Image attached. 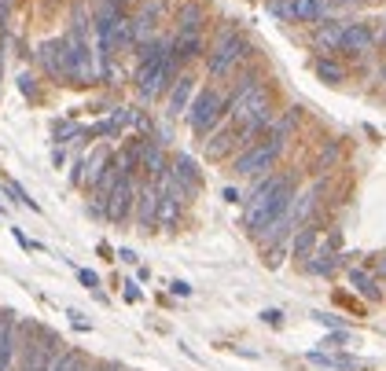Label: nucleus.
<instances>
[{"instance_id":"nucleus-32","label":"nucleus","mask_w":386,"mask_h":371,"mask_svg":"<svg viewBox=\"0 0 386 371\" xmlns=\"http://www.w3.org/2000/svg\"><path fill=\"white\" fill-rule=\"evenodd\" d=\"M19 92L30 99V104L37 99V78H33V74H19Z\"/></svg>"},{"instance_id":"nucleus-18","label":"nucleus","mask_w":386,"mask_h":371,"mask_svg":"<svg viewBox=\"0 0 386 371\" xmlns=\"http://www.w3.org/2000/svg\"><path fill=\"white\" fill-rule=\"evenodd\" d=\"M335 15V8L328 0H291V22H309V26H316V22H324Z\"/></svg>"},{"instance_id":"nucleus-16","label":"nucleus","mask_w":386,"mask_h":371,"mask_svg":"<svg viewBox=\"0 0 386 371\" xmlns=\"http://www.w3.org/2000/svg\"><path fill=\"white\" fill-rule=\"evenodd\" d=\"M170 56L180 63V67H188V63L202 59V56H206L202 33H173V37H170Z\"/></svg>"},{"instance_id":"nucleus-7","label":"nucleus","mask_w":386,"mask_h":371,"mask_svg":"<svg viewBox=\"0 0 386 371\" xmlns=\"http://www.w3.org/2000/svg\"><path fill=\"white\" fill-rule=\"evenodd\" d=\"M136 188H140V176H118L114 181V188L107 191L103 199V210H107V221L111 224H125V221H133V206H136Z\"/></svg>"},{"instance_id":"nucleus-37","label":"nucleus","mask_w":386,"mask_h":371,"mask_svg":"<svg viewBox=\"0 0 386 371\" xmlns=\"http://www.w3.org/2000/svg\"><path fill=\"white\" fill-rule=\"evenodd\" d=\"M262 320H265L268 327H280V324H283V313H280V309H265V313H262Z\"/></svg>"},{"instance_id":"nucleus-36","label":"nucleus","mask_w":386,"mask_h":371,"mask_svg":"<svg viewBox=\"0 0 386 371\" xmlns=\"http://www.w3.org/2000/svg\"><path fill=\"white\" fill-rule=\"evenodd\" d=\"M11 8H15V0H0V30H8V19H11Z\"/></svg>"},{"instance_id":"nucleus-42","label":"nucleus","mask_w":386,"mask_h":371,"mask_svg":"<svg viewBox=\"0 0 386 371\" xmlns=\"http://www.w3.org/2000/svg\"><path fill=\"white\" fill-rule=\"evenodd\" d=\"M125 302H140V287L136 283H125Z\"/></svg>"},{"instance_id":"nucleus-20","label":"nucleus","mask_w":386,"mask_h":371,"mask_svg":"<svg viewBox=\"0 0 386 371\" xmlns=\"http://www.w3.org/2000/svg\"><path fill=\"white\" fill-rule=\"evenodd\" d=\"M298 125H302V107H287L283 114H276V118H273V125H268L265 136H273V140H280V144L287 147V140L294 136Z\"/></svg>"},{"instance_id":"nucleus-6","label":"nucleus","mask_w":386,"mask_h":371,"mask_svg":"<svg viewBox=\"0 0 386 371\" xmlns=\"http://www.w3.org/2000/svg\"><path fill=\"white\" fill-rule=\"evenodd\" d=\"M283 155V144L273 136H262V140H254V144H247L239 151V155H232V173L236 176H254V181H262V176L273 173V165L280 162Z\"/></svg>"},{"instance_id":"nucleus-8","label":"nucleus","mask_w":386,"mask_h":371,"mask_svg":"<svg viewBox=\"0 0 386 371\" xmlns=\"http://www.w3.org/2000/svg\"><path fill=\"white\" fill-rule=\"evenodd\" d=\"M250 140L243 136V129L239 125H232V122H221L217 129L202 140V155L210 158V162H225V158H232V155H239L243 147H247Z\"/></svg>"},{"instance_id":"nucleus-35","label":"nucleus","mask_w":386,"mask_h":371,"mask_svg":"<svg viewBox=\"0 0 386 371\" xmlns=\"http://www.w3.org/2000/svg\"><path fill=\"white\" fill-rule=\"evenodd\" d=\"M11 236H15V242H19V247H22V250H45V247H41V242L26 239V236H22V228H11Z\"/></svg>"},{"instance_id":"nucleus-30","label":"nucleus","mask_w":386,"mask_h":371,"mask_svg":"<svg viewBox=\"0 0 386 371\" xmlns=\"http://www.w3.org/2000/svg\"><path fill=\"white\" fill-rule=\"evenodd\" d=\"M0 188H4V195L11 199V202H19V206H26V210H33V213H41V206H37V202L26 195V188L19 184V181H11V176H4V181H0Z\"/></svg>"},{"instance_id":"nucleus-14","label":"nucleus","mask_w":386,"mask_h":371,"mask_svg":"<svg viewBox=\"0 0 386 371\" xmlns=\"http://www.w3.org/2000/svg\"><path fill=\"white\" fill-rule=\"evenodd\" d=\"M166 170H170V155H166V144H159L154 136H147L144 151H140V176H147V181H159Z\"/></svg>"},{"instance_id":"nucleus-29","label":"nucleus","mask_w":386,"mask_h":371,"mask_svg":"<svg viewBox=\"0 0 386 371\" xmlns=\"http://www.w3.org/2000/svg\"><path fill=\"white\" fill-rule=\"evenodd\" d=\"M48 371H88V361L77 349H59Z\"/></svg>"},{"instance_id":"nucleus-45","label":"nucleus","mask_w":386,"mask_h":371,"mask_svg":"<svg viewBox=\"0 0 386 371\" xmlns=\"http://www.w3.org/2000/svg\"><path fill=\"white\" fill-rule=\"evenodd\" d=\"M376 44H383V48H386V22H383V30L376 33Z\"/></svg>"},{"instance_id":"nucleus-12","label":"nucleus","mask_w":386,"mask_h":371,"mask_svg":"<svg viewBox=\"0 0 386 371\" xmlns=\"http://www.w3.org/2000/svg\"><path fill=\"white\" fill-rule=\"evenodd\" d=\"M166 173H170L173 181L180 184V191H184L188 199H195L199 191H202V173H199V165L191 162L188 155H173V158H170V170H166Z\"/></svg>"},{"instance_id":"nucleus-26","label":"nucleus","mask_w":386,"mask_h":371,"mask_svg":"<svg viewBox=\"0 0 386 371\" xmlns=\"http://www.w3.org/2000/svg\"><path fill=\"white\" fill-rule=\"evenodd\" d=\"M309 361L320 364V368H335V371H357V368H364L357 356H339V353H309Z\"/></svg>"},{"instance_id":"nucleus-4","label":"nucleus","mask_w":386,"mask_h":371,"mask_svg":"<svg viewBox=\"0 0 386 371\" xmlns=\"http://www.w3.org/2000/svg\"><path fill=\"white\" fill-rule=\"evenodd\" d=\"M59 44H63V70H67V85H96L99 81V67H96L93 37L63 33Z\"/></svg>"},{"instance_id":"nucleus-1","label":"nucleus","mask_w":386,"mask_h":371,"mask_svg":"<svg viewBox=\"0 0 386 371\" xmlns=\"http://www.w3.org/2000/svg\"><path fill=\"white\" fill-rule=\"evenodd\" d=\"M294 191H298V176H294V173H268V176H262V181L247 191V199H243L239 228H247V232L254 236L257 228H265L268 221H276V217L287 210V202L294 199Z\"/></svg>"},{"instance_id":"nucleus-38","label":"nucleus","mask_w":386,"mask_h":371,"mask_svg":"<svg viewBox=\"0 0 386 371\" xmlns=\"http://www.w3.org/2000/svg\"><path fill=\"white\" fill-rule=\"evenodd\" d=\"M170 290L177 294V298H188V294H191V283H184V279H173Z\"/></svg>"},{"instance_id":"nucleus-27","label":"nucleus","mask_w":386,"mask_h":371,"mask_svg":"<svg viewBox=\"0 0 386 371\" xmlns=\"http://www.w3.org/2000/svg\"><path fill=\"white\" fill-rule=\"evenodd\" d=\"M350 287H353L357 294H364V298H379L376 272H368V268H350Z\"/></svg>"},{"instance_id":"nucleus-11","label":"nucleus","mask_w":386,"mask_h":371,"mask_svg":"<svg viewBox=\"0 0 386 371\" xmlns=\"http://www.w3.org/2000/svg\"><path fill=\"white\" fill-rule=\"evenodd\" d=\"M371 48H376V30H371L368 22H346V33H342L339 52L360 59V56H368Z\"/></svg>"},{"instance_id":"nucleus-23","label":"nucleus","mask_w":386,"mask_h":371,"mask_svg":"<svg viewBox=\"0 0 386 371\" xmlns=\"http://www.w3.org/2000/svg\"><path fill=\"white\" fill-rule=\"evenodd\" d=\"M316 239H320V228H316L313 221H305V224L298 228V232L291 236V254H294V258H298V261H305L309 254H313Z\"/></svg>"},{"instance_id":"nucleus-13","label":"nucleus","mask_w":386,"mask_h":371,"mask_svg":"<svg viewBox=\"0 0 386 371\" xmlns=\"http://www.w3.org/2000/svg\"><path fill=\"white\" fill-rule=\"evenodd\" d=\"M195 92H199V88H195V78L180 70L177 81L170 85V92H166V114H170V118H180V114L188 110V104L195 99Z\"/></svg>"},{"instance_id":"nucleus-33","label":"nucleus","mask_w":386,"mask_h":371,"mask_svg":"<svg viewBox=\"0 0 386 371\" xmlns=\"http://www.w3.org/2000/svg\"><path fill=\"white\" fill-rule=\"evenodd\" d=\"M70 184H74V188L85 184V155H77V158L70 162Z\"/></svg>"},{"instance_id":"nucleus-2","label":"nucleus","mask_w":386,"mask_h":371,"mask_svg":"<svg viewBox=\"0 0 386 371\" xmlns=\"http://www.w3.org/2000/svg\"><path fill=\"white\" fill-rule=\"evenodd\" d=\"M250 56H254V48H250L247 37H243L236 26H225V30H217L210 52H206V74H210L214 81H221L228 74H236Z\"/></svg>"},{"instance_id":"nucleus-10","label":"nucleus","mask_w":386,"mask_h":371,"mask_svg":"<svg viewBox=\"0 0 386 371\" xmlns=\"http://www.w3.org/2000/svg\"><path fill=\"white\" fill-rule=\"evenodd\" d=\"M33 59H37V67H41L56 85H67V70H63V44H59V37H48V41L37 44Z\"/></svg>"},{"instance_id":"nucleus-31","label":"nucleus","mask_w":386,"mask_h":371,"mask_svg":"<svg viewBox=\"0 0 386 371\" xmlns=\"http://www.w3.org/2000/svg\"><path fill=\"white\" fill-rule=\"evenodd\" d=\"M265 11L276 22H291V0H265Z\"/></svg>"},{"instance_id":"nucleus-21","label":"nucleus","mask_w":386,"mask_h":371,"mask_svg":"<svg viewBox=\"0 0 386 371\" xmlns=\"http://www.w3.org/2000/svg\"><path fill=\"white\" fill-rule=\"evenodd\" d=\"M111 48H114V56H125V52H133V48H136L133 15H122L118 22H114V30H111Z\"/></svg>"},{"instance_id":"nucleus-5","label":"nucleus","mask_w":386,"mask_h":371,"mask_svg":"<svg viewBox=\"0 0 386 371\" xmlns=\"http://www.w3.org/2000/svg\"><path fill=\"white\" fill-rule=\"evenodd\" d=\"M184 118H188V129L195 133L199 140H206L217 125L225 122V92L217 85H206L195 92V99L188 104L184 110Z\"/></svg>"},{"instance_id":"nucleus-41","label":"nucleus","mask_w":386,"mask_h":371,"mask_svg":"<svg viewBox=\"0 0 386 371\" xmlns=\"http://www.w3.org/2000/svg\"><path fill=\"white\" fill-rule=\"evenodd\" d=\"M118 261H125V265H136V254L129 250V247H122V250H118Z\"/></svg>"},{"instance_id":"nucleus-3","label":"nucleus","mask_w":386,"mask_h":371,"mask_svg":"<svg viewBox=\"0 0 386 371\" xmlns=\"http://www.w3.org/2000/svg\"><path fill=\"white\" fill-rule=\"evenodd\" d=\"M184 70L180 63L166 52V56H154V59H136L133 67V85H136V96L140 104H154L170 92V85L177 81V74Z\"/></svg>"},{"instance_id":"nucleus-25","label":"nucleus","mask_w":386,"mask_h":371,"mask_svg":"<svg viewBox=\"0 0 386 371\" xmlns=\"http://www.w3.org/2000/svg\"><path fill=\"white\" fill-rule=\"evenodd\" d=\"M313 70H316V78L324 85H342L346 81V67H342V63H335L331 56H316Z\"/></svg>"},{"instance_id":"nucleus-44","label":"nucleus","mask_w":386,"mask_h":371,"mask_svg":"<svg viewBox=\"0 0 386 371\" xmlns=\"http://www.w3.org/2000/svg\"><path fill=\"white\" fill-rule=\"evenodd\" d=\"M51 162H56V165H63V162H67V151H63V147H56V151H51Z\"/></svg>"},{"instance_id":"nucleus-46","label":"nucleus","mask_w":386,"mask_h":371,"mask_svg":"<svg viewBox=\"0 0 386 371\" xmlns=\"http://www.w3.org/2000/svg\"><path fill=\"white\" fill-rule=\"evenodd\" d=\"M331 8H346V4H353V0H328Z\"/></svg>"},{"instance_id":"nucleus-17","label":"nucleus","mask_w":386,"mask_h":371,"mask_svg":"<svg viewBox=\"0 0 386 371\" xmlns=\"http://www.w3.org/2000/svg\"><path fill=\"white\" fill-rule=\"evenodd\" d=\"M342 33H346V22H339V19H324V22H316V26H313V48H316V56H331V52H339Z\"/></svg>"},{"instance_id":"nucleus-15","label":"nucleus","mask_w":386,"mask_h":371,"mask_svg":"<svg viewBox=\"0 0 386 371\" xmlns=\"http://www.w3.org/2000/svg\"><path fill=\"white\" fill-rule=\"evenodd\" d=\"M19 356V327L11 313H0V371H15Z\"/></svg>"},{"instance_id":"nucleus-34","label":"nucleus","mask_w":386,"mask_h":371,"mask_svg":"<svg viewBox=\"0 0 386 371\" xmlns=\"http://www.w3.org/2000/svg\"><path fill=\"white\" fill-rule=\"evenodd\" d=\"M77 279H81V287H88V290L99 287V276L93 272V268H77Z\"/></svg>"},{"instance_id":"nucleus-19","label":"nucleus","mask_w":386,"mask_h":371,"mask_svg":"<svg viewBox=\"0 0 386 371\" xmlns=\"http://www.w3.org/2000/svg\"><path fill=\"white\" fill-rule=\"evenodd\" d=\"M173 22H177V33H202V26H206V8L199 4V0H184V4L177 8Z\"/></svg>"},{"instance_id":"nucleus-9","label":"nucleus","mask_w":386,"mask_h":371,"mask_svg":"<svg viewBox=\"0 0 386 371\" xmlns=\"http://www.w3.org/2000/svg\"><path fill=\"white\" fill-rule=\"evenodd\" d=\"M154 213H159V184L140 176V188H136V206H133V221L140 232H151L154 228Z\"/></svg>"},{"instance_id":"nucleus-39","label":"nucleus","mask_w":386,"mask_h":371,"mask_svg":"<svg viewBox=\"0 0 386 371\" xmlns=\"http://www.w3.org/2000/svg\"><path fill=\"white\" fill-rule=\"evenodd\" d=\"M313 316H316L324 327H342V320H339V316H331V313H313Z\"/></svg>"},{"instance_id":"nucleus-47","label":"nucleus","mask_w":386,"mask_h":371,"mask_svg":"<svg viewBox=\"0 0 386 371\" xmlns=\"http://www.w3.org/2000/svg\"><path fill=\"white\" fill-rule=\"evenodd\" d=\"M0 81H4V56H0Z\"/></svg>"},{"instance_id":"nucleus-40","label":"nucleus","mask_w":386,"mask_h":371,"mask_svg":"<svg viewBox=\"0 0 386 371\" xmlns=\"http://www.w3.org/2000/svg\"><path fill=\"white\" fill-rule=\"evenodd\" d=\"M243 199H247V195H243L239 188H225V202H236V206H239Z\"/></svg>"},{"instance_id":"nucleus-24","label":"nucleus","mask_w":386,"mask_h":371,"mask_svg":"<svg viewBox=\"0 0 386 371\" xmlns=\"http://www.w3.org/2000/svg\"><path fill=\"white\" fill-rule=\"evenodd\" d=\"M51 144H56V147H63V144H77V147H81L85 144V125L56 118V122H51Z\"/></svg>"},{"instance_id":"nucleus-43","label":"nucleus","mask_w":386,"mask_h":371,"mask_svg":"<svg viewBox=\"0 0 386 371\" xmlns=\"http://www.w3.org/2000/svg\"><path fill=\"white\" fill-rule=\"evenodd\" d=\"M371 272H376V276H386V250L379 254V261H376V268H371Z\"/></svg>"},{"instance_id":"nucleus-28","label":"nucleus","mask_w":386,"mask_h":371,"mask_svg":"<svg viewBox=\"0 0 386 371\" xmlns=\"http://www.w3.org/2000/svg\"><path fill=\"white\" fill-rule=\"evenodd\" d=\"M342 158V147H339V140H328L324 147H320V155H316V162H313V173L316 176H324L328 170H335V162Z\"/></svg>"},{"instance_id":"nucleus-22","label":"nucleus","mask_w":386,"mask_h":371,"mask_svg":"<svg viewBox=\"0 0 386 371\" xmlns=\"http://www.w3.org/2000/svg\"><path fill=\"white\" fill-rule=\"evenodd\" d=\"M342 261H339V250H331V247H320V250H313L305 258V268L313 276H335V268H339Z\"/></svg>"}]
</instances>
